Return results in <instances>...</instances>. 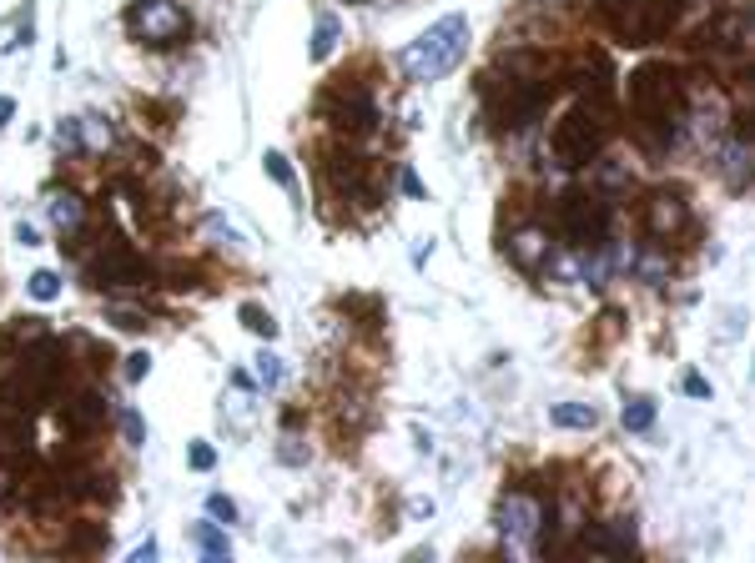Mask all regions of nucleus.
Listing matches in <instances>:
<instances>
[{"label": "nucleus", "instance_id": "nucleus-22", "mask_svg": "<svg viewBox=\"0 0 755 563\" xmlns=\"http://www.w3.org/2000/svg\"><path fill=\"white\" fill-rule=\"evenodd\" d=\"M152 559H156V543H152V538H146V543H141V549L131 553V563H152Z\"/></svg>", "mask_w": 755, "mask_h": 563}, {"label": "nucleus", "instance_id": "nucleus-4", "mask_svg": "<svg viewBox=\"0 0 755 563\" xmlns=\"http://www.w3.org/2000/svg\"><path fill=\"white\" fill-rule=\"evenodd\" d=\"M554 146H559L564 161H589V152H600V131L589 126L584 116H569V121H559V131H554Z\"/></svg>", "mask_w": 755, "mask_h": 563}, {"label": "nucleus", "instance_id": "nucleus-3", "mask_svg": "<svg viewBox=\"0 0 755 563\" xmlns=\"http://www.w3.org/2000/svg\"><path fill=\"white\" fill-rule=\"evenodd\" d=\"M539 524H544V508H539L529 493H509V498L499 503V533L509 538V543H534Z\"/></svg>", "mask_w": 755, "mask_h": 563}, {"label": "nucleus", "instance_id": "nucleus-14", "mask_svg": "<svg viewBox=\"0 0 755 563\" xmlns=\"http://www.w3.org/2000/svg\"><path fill=\"white\" fill-rule=\"evenodd\" d=\"M242 322H247V327H252L257 337H268V342H272V337H277V322H272V317H268V312H262V307H252V302H247V307H242Z\"/></svg>", "mask_w": 755, "mask_h": 563}, {"label": "nucleus", "instance_id": "nucleus-25", "mask_svg": "<svg viewBox=\"0 0 755 563\" xmlns=\"http://www.w3.org/2000/svg\"><path fill=\"white\" fill-rule=\"evenodd\" d=\"M11 111H15V101H11V96H0V126L11 121Z\"/></svg>", "mask_w": 755, "mask_h": 563}, {"label": "nucleus", "instance_id": "nucleus-19", "mask_svg": "<svg viewBox=\"0 0 755 563\" xmlns=\"http://www.w3.org/2000/svg\"><path fill=\"white\" fill-rule=\"evenodd\" d=\"M212 463H217V448H212V443H197V448H192V468H197V473H206Z\"/></svg>", "mask_w": 755, "mask_h": 563}, {"label": "nucleus", "instance_id": "nucleus-2", "mask_svg": "<svg viewBox=\"0 0 755 563\" xmlns=\"http://www.w3.org/2000/svg\"><path fill=\"white\" fill-rule=\"evenodd\" d=\"M127 26L136 40H146V46H171V40L187 30V15H181V5H171V0H141L136 11L127 15Z\"/></svg>", "mask_w": 755, "mask_h": 563}, {"label": "nucleus", "instance_id": "nucleus-20", "mask_svg": "<svg viewBox=\"0 0 755 563\" xmlns=\"http://www.w3.org/2000/svg\"><path fill=\"white\" fill-rule=\"evenodd\" d=\"M121 428H127L131 443H141V418H136V412H121Z\"/></svg>", "mask_w": 755, "mask_h": 563}, {"label": "nucleus", "instance_id": "nucleus-24", "mask_svg": "<svg viewBox=\"0 0 755 563\" xmlns=\"http://www.w3.org/2000/svg\"><path fill=\"white\" fill-rule=\"evenodd\" d=\"M403 192H408V196H423V186H418V177H413V171H403Z\"/></svg>", "mask_w": 755, "mask_h": 563}, {"label": "nucleus", "instance_id": "nucleus-9", "mask_svg": "<svg viewBox=\"0 0 755 563\" xmlns=\"http://www.w3.org/2000/svg\"><path fill=\"white\" fill-rule=\"evenodd\" d=\"M554 428H594L600 422V412L589 408V403H559V408L549 412Z\"/></svg>", "mask_w": 755, "mask_h": 563}, {"label": "nucleus", "instance_id": "nucleus-11", "mask_svg": "<svg viewBox=\"0 0 755 563\" xmlns=\"http://www.w3.org/2000/svg\"><path fill=\"white\" fill-rule=\"evenodd\" d=\"M333 46H338V21H333V15H322L318 30H312V61H328Z\"/></svg>", "mask_w": 755, "mask_h": 563}, {"label": "nucleus", "instance_id": "nucleus-13", "mask_svg": "<svg viewBox=\"0 0 755 563\" xmlns=\"http://www.w3.org/2000/svg\"><path fill=\"white\" fill-rule=\"evenodd\" d=\"M31 297L36 302H56L61 297V277L56 272H31Z\"/></svg>", "mask_w": 755, "mask_h": 563}, {"label": "nucleus", "instance_id": "nucleus-1", "mask_svg": "<svg viewBox=\"0 0 755 563\" xmlns=\"http://www.w3.org/2000/svg\"><path fill=\"white\" fill-rule=\"evenodd\" d=\"M463 51H469V21L463 15H443L438 26H428L403 51V71H408V81H438L463 61Z\"/></svg>", "mask_w": 755, "mask_h": 563}, {"label": "nucleus", "instance_id": "nucleus-10", "mask_svg": "<svg viewBox=\"0 0 755 563\" xmlns=\"http://www.w3.org/2000/svg\"><path fill=\"white\" fill-rule=\"evenodd\" d=\"M680 221H685V206H680V196H654L650 227H654V231H675Z\"/></svg>", "mask_w": 755, "mask_h": 563}, {"label": "nucleus", "instance_id": "nucleus-23", "mask_svg": "<svg viewBox=\"0 0 755 563\" xmlns=\"http://www.w3.org/2000/svg\"><path fill=\"white\" fill-rule=\"evenodd\" d=\"M685 393L705 397V393H710V383H705V377H695V372H690V377H685Z\"/></svg>", "mask_w": 755, "mask_h": 563}, {"label": "nucleus", "instance_id": "nucleus-6", "mask_svg": "<svg viewBox=\"0 0 755 563\" xmlns=\"http://www.w3.org/2000/svg\"><path fill=\"white\" fill-rule=\"evenodd\" d=\"M509 256L519 262V267H534V262L549 256V237H544V231H519V237L509 242Z\"/></svg>", "mask_w": 755, "mask_h": 563}, {"label": "nucleus", "instance_id": "nucleus-16", "mask_svg": "<svg viewBox=\"0 0 755 563\" xmlns=\"http://www.w3.org/2000/svg\"><path fill=\"white\" fill-rule=\"evenodd\" d=\"M262 167H268V177L277 181V186H293V167H287V156L268 152V161H262Z\"/></svg>", "mask_w": 755, "mask_h": 563}, {"label": "nucleus", "instance_id": "nucleus-7", "mask_svg": "<svg viewBox=\"0 0 755 563\" xmlns=\"http://www.w3.org/2000/svg\"><path fill=\"white\" fill-rule=\"evenodd\" d=\"M192 538H197V549H202L212 563H227L232 559V543H227V533H222L217 524H197Z\"/></svg>", "mask_w": 755, "mask_h": 563}, {"label": "nucleus", "instance_id": "nucleus-5", "mask_svg": "<svg viewBox=\"0 0 755 563\" xmlns=\"http://www.w3.org/2000/svg\"><path fill=\"white\" fill-rule=\"evenodd\" d=\"M720 171L730 177V186H745V181H751V141L745 136L725 141V146H720Z\"/></svg>", "mask_w": 755, "mask_h": 563}, {"label": "nucleus", "instance_id": "nucleus-17", "mask_svg": "<svg viewBox=\"0 0 755 563\" xmlns=\"http://www.w3.org/2000/svg\"><path fill=\"white\" fill-rule=\"evenodd\" d=\"M206 513H212L217 524H232V518H237V503L222 498V493H212V498H206Z\"/></svg>", "mask_w": 755, "mask_h": 563}, {"label": "nucleus", "instance_id": "nucleus-12", "mask_svg": "<svg viewBox=\"0 0 755 563\" xmlns=\"http://www.w3.org/2000/svg\"><path fill=\"white\" fill-rule=\"evenodd\" d=\"M650 422H654V403H650V397H629V403H625V428H629V433H645Z\"/></svg>", "mask_w": 755, "mask_h": 563}, {"label": "nucleus", "instance_id": "nucleus-8", "mask_svg": "<svg viewBox=\"0 0 755 563\" xmlns=\"http://www.w3.org/2000/svg\"><path fill=\"white\" fill-rule=\"evenodd\" d=\"M51 221H56L61 231H76L81 221H86V206H81V196H71V192L51 196Z\"/></svg>", "mask_w": 755, "mask_h": 563}, {"label": "nucleus", "instance_id": "nucleus-18", "mask_svg": "<svg viewBox=\"0 0 755 563\" xmlns=\"http://www.w3.org/2000/svg\"><path fill=\"white\" fill-rule=\"evenodd\" d=\"M146 372H152V358H146V352H131L127 358V383H141Z\"/></svg>", "mask_w": 755, "mask_h": 563}, {"label": "nucleus", "instance_id": "nucleus-21", "mask_svg": "<svg viewBox=\"0 0 755 563\" xmlns=\"http://www.w3.org/2000/svg\"><path fill=\"white\" fill-rule=\"evenodd\" d=\"M15 242H26V247H36L40 237H36V227H31V221H21V227H15Z\"/></svg>", "mask_w": 755, "mask_h": 563}, {"label": "nucleus", "instance_id": "nucleus-15", "mask_svg": "<svg viewBox=\"0 0 755 563\" xmlns=\"http://www.w3.org/2000/svg\"><path fill=\"white\" fill-rule=\"evenodd\" d=\"M252 362H257L252 372H257V383H262V387H277V383H282V362L272 358V352H257Z\"/></svg>", "mask_w": 755, "mask_h": 563}]
</instances>
